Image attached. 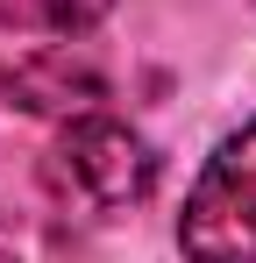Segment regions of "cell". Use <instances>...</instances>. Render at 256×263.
Masks as SVG:
<instances>
[{
  "label": "cell",
  "mask_w": 256,
  "mask_h": 263,
  "mask_svg": "<svg viewBox=\"0 0 256 263\" xmlns=\"http://www.w3.org/2000/svg\"><path fill=\"white\" fill-rule=\"evenodd\" d=\"M43 192L79 220H121L157 192V149L114 114H71L43 157Z\"/></svg>",
  "instance_id": "cell-1"
},
{
  "label": "cell",
  "mask_w": 256,
  "mask_h": 263,
  "mask_svg": "<svg viewBox=\"0 0 256 263\" xmlns=\"http://www.w3.org/2000/svg\"><path fill=\"white\" fill-rule=\"evenodd\" d=\"M185 263H256V121L235 128L192 178L178 214Z\"/></svg>",
  "instance_id": "cell-2"
},
{
  "label": "cell",
  "mask_w": 256,
  "mask_h": 263,
  "mask_svg": "<svg viewBox=\"0 0 256 263\" xmlns=\"http://www.w3.org/2000/svg\"><path fill=\"white\" fill-rule=\"evenodd\" d=\"M7 92L22 100V107H43V114H93L100 107V71L93 64H71V50H43V57H29L14 79H7Z\"/></svg>",
  "instance_id": "cell-3"
},
{
  "label": "cell",
  "mask_w": 256,
  "mask_h": 263,
  "mask_svg": "<svg viewBox=\"0 0 256 263\" xmlns=\"http://www.w3.org/2000/svg\"><path fill=\"white\" fill-rule=\"evenodd\" d=\"M114 0H0V36H85Z\"/></svg>",
  "instance_id": "cell-4"
},
{
  "label": "cell",
  "mask_w": 256,
  "mask_h": 263,
  "mask_svg": "<svg viewBox=\"0 0 256 263\" xmlns=\"http://www.w3.org/2000/svg\"><path fill=\"white\" fill-rule=\"evenodd\" d=\"M0 263H22V242H14V228L0 220Z\"/></svg>",
  "instance_id": "cell-5"
}]
</instances>
